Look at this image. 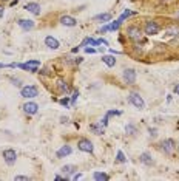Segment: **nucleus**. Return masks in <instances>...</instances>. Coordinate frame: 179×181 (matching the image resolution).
Here are the masks:
<instances>
[{
    "mask_svg": "<svg viewBox=\"0 0 179 181\" xmlns=\"http://www.w3.org/2000/svg\"><path fill=\"white\" fill-rule=\"evenodd\" d=\"M127 36L131 40H141L142 39V30L139 26H128L127 28Z\"/></svg>",
    "mask_w": 179,
    "mask_h": 181,
    "instance_id": "nucleus-1",
    "label": "nucleus"
},
{
    "mask_svg": "<svg viewBox=\"0 0 179 181\" xmlns=\"http://www.w3.org/2000/svg\"><path fill=\"white\" fill-rule=\"evenodd\" d=\"M130 102L136 107V109H139V110H142L144 107H145V102H144V99H142V96L139 94V93H131L130 94Z\"/></svg>",
    "mask_w": 179,
    "mask_h": 181,
    "instance_id": "nucleus-2",
    "label": "nucleus"
},
{
    "mask_svg": "<svg viewBox=\"0 0 179 181\" xmlns=\"http://www.w3.org/2000/svg\"><path fill=\"white\" fill-rule=\"evenodd\" d=\"M159 30H161V26H159L156 22H147V23H145V28H144V33L148 34V36H155V34L159 33Z\"/></svg>",
    "mask_w": 179,
    "mask_h": 181,
    "instance_id": "nucleus-3",
    "label": "nucleus"
},
{
    "mask_svg": "<svg viewBox=\"0 0 179 181\" xmlns=\"http://www.w3.org/2000/svg\"><path fill=\"white\" fill-rule=\"evenodd\" d=\"M37 94H39V90H37V87L34 85H26V87H23L22 88V96L23 98H36Z\"/></svg>",
    "mask_w": 179,
    "mask_h": 181,
    "instance_id": "nucleus-4",
    "label": "nucleus"
},
{
    "mask_svg": "<svg viewBox=\"0 0 179 181\" xmlns=\"http://www.w3.org/2000/svg\"><path fill=\"white\" fill-rule=\"evenodd\" d=\"M77 147H79V150H82V152H87V153H93V143L90 141V139H85V138H82L79 143H77Z\"/></svg>",
    "mask_w": 179,
    "mask_h": 181,
    "instance_id": "nucleus-5",
    "label": "nucleus"
},
{
    "mask_svg": "<svg viewBox=\"0 0 179 181\" xmlns=\"http://www.w3.org/2000/svg\"><path fill=\"white\" fill-rule=\"evenodd\" d=\"M19 67L23 68V70H28V71L36 73L37 68L40 67V62H39V60H28L26 64H19Z\"/></svg>",
    "mask_w": 179,
    "mask_h": 181,
    "instance_id": "nucleus-6",
    "label": "nucleus"
},
{
    "mask_svg": "<svg viewBox=\"0 0 179 181\" xmlns=\"http://www.w3.org/2000/svg\"><path fill=\"white\" fill-rule=\"evenodd\" d=\"M3 158H5L6 164L13 166V164L16 163V158H17V155H16V150H13V149H6V150L3 152Z\"/></svg>",
    "mask_w": 179,
    "mask_h": 181,
    "instance_id": "nucleus-7",
    "label": "nucleus"
},
{
    "mask_svg": "<svg viewBox=\"0 0 179 181\" xmlns=\"http://www.w3.org/2000/svg\"><path fill=\"white\" fill-rule=\"evenodd\" d=\"M124 81H125L128 85L134 84L136 82V71L133 68H127L125 71H124Z\"/></svg>",
    "mask_w": 179,
    "mask_h": 181,
    "instance_id": "nucleus-8",
    "label": "nucleus"
},
{
    "mask_svg": "<svg viewBox=\"0 0 179 181\" xmlns=\"http://www.w3.org/2000/svg\"><path fill=\"white\" fill-rule=\"evenodd\" d=\"M161 149L164 153H171L173 150H175V141L173 139H165V141H162L161 143Z\"/></svg>",
    "mask_w": 179,
    "mask_h": 181,
    "instance_id": "nucleus-9",
    "label": "nucleus"
},
{
    "mask_svg": "<svg viewBox=\"0 0 179 181\" xmlns=\"http://www.w3.org/2000/svg\"><path fill=\"white\" fill-rule=\"evenodd\" d=\"M25 9L28 11V13H31V14H34V16H39L40 14V5L39 3H34V2H30V3H26L25 5Z\"/></svg>",
    "mask_w": 179,
    "mask_h": 181,
    "instance_id": "nucleus-10",
    "label": "nucleus"
},
{
    "mask_svg": "<svg viewBox=\"0 0 179 181\" xmlns=\"http://www.w3.org/2000/svg\"><path fill=\"white\" fill-rule=\"evenodd\" d=\"M19 26L23 30V31H30V30H33L34 28V22L33 20H26V19H20L19 20Z\"/></svg>",
    "mask_w": 179,
    "mask_h": 181,
    "instance_id": "nucleus-11",
    "label": "nucleus"
},
{
    "mask_svg": "<svg viewBox=\"0 0 179 181\" xmlns=\"http://www.w3.org/2000/svg\"><path fill=\"white\" fill-rule=\"evenodd\" d=\"M37 110H39V105H37L36 102H26V104L23 105V111H25L26 115H36Z\"/></svg>",
    "mask_w": 179,
    "mask_h": 181,
    "instance_id": "nucleus-12",
    "label": "nucleus"
},
{
    "mask_svg": "<svg viewBox=\"0 0 179 181\" xmlns=\"http://www.w3.org/2000/svg\"><path fill=\"white\" fill-rule=\"evenodd\" d=\"M45 45L48 47V48H51V50H57L60 45H59V40L53 36H46L45 37Z\"/></svg>",
    "mask_w": 179,
    "mask_h": 181,
    "instance_id": "nucleus-13",
    "label": "nucleus"
},
{
    "mask_svg": "<svg viewBox=\"0 0 179 181\" xmlns=\"http://www.w3.org/2000/svg\"><path fill=\"white\" fill-rule=\"evenodd\" d=\"M60 23L65 25V26H76L77 20L74 17H71V16H62V17H60Z\"/></svg>",
    "mask_w": 179,
    "mask_h": 181,
    "instance_id": "nucleus-14",
    "label": "nucleus"
},
{
    "mask_svg": "<svg viewBox=\"0 0 179 181\" xmlns=\"http://www.w3.org/2000/svg\"><path fill=\"white\" fill-rule=\"evenodd\" d=\"M71 152H73V149L70 145H63V147H60V149L57 150V158H65V156H68Z\"/></svg>",
    "mask_w": 179,
    "mask_h": 181,
    "instance_id": "nucleus-15",
    "label": "nucleus"
},
{
    "mask_svg": "<svg viewBox=\"0 0 179 181\" xmlns=\"http://www.w3.org/2000/svg\"><path fill=\"white\" fill-rule=\"evenodd\" d=\"M139 160H141V163H144V164H145V166H151V164L155 163L150 153H142V155L139 156Z\"/></svg>",
    "mask_w": 179,
    "mask_h": 181,
    "instance_id": "nucleus-16",
    "label": "nucleus"
},
{
    "mask_svg": "<svg viewBox=\"0 0 179 181\" xmlns=\"http://www.w3.org/2000/svg\"><path fill=\"white\" fill-rule=\"evenodd\" d=\"M76 170H77V167H76V166H73V164H68V166H63V167H62V172H63V175H65V177H68V175L74 173Z\"/></svg>",
    "mask_w": 179,
    "mask_h": 181,
    "instance_id": "nucleus-17",
    "label": "nucleus"
},
{
    "mask_svg": "<svg viewBox=\"0 0 179 181\" xmlns=\"http://www.w3.org/2000/svg\"><path fill=\"white\" fill-rule=\"evenodd\" d=\"M90 130L94 132L96 135H102V133H104V126H102L100 122H99V124H91V126H90Z\"/></svg>",
    "mask_w": 179,
    "mask_h": 181,
    "instance_id": "nucleus-18",
    "label": "nucleus"
},
{
    "mask_svg": "<svg viewBox=\"0 0 179 181\" xmlns=\"http://www.w3.org/2000/svg\"><path fill=\"white\" fill-rule=\"evenodd\" d=\"M102 62L108 65V67H114L116 65V59H114V56H104L102 57Z\"/></svg>",
    "mask_w": 179,
    "mask_h": 181,
    "instance_id": "nucleus-19",
    "label": "nucleus"
},
{
    "mask_svg": "<svg viewBox=\"0 0 179 181\" xmlns=\"http://www.w3.org/2000/svg\"><path fill=\"white\" fill-rule=\"evenodd\" d=\"M167 34L168 36H179V25H170L167 28Z\"/></svg>",
    "mask_w": 179,
    "mask_h": 181,
    "instance_id": "nucleus-20",
    "label": "nucleus"
},
{
    "mask_svg": "<svg viewBox=\"0 0 179 181\" xmlns=\"http://www.w3.org/2000/svg\"><path fill=\"white\" fill-rule=\"evenodd\" d=\"M93 178L96 181H102V180H105L107 181L110 177H108L107 173H102V172H94V175H93Z\"/></svg>",
    "mask_w": 179,
    "mask_h": 181,
    "instance_id": "nucleus-21",
    "label": "nucleus"
},
{
    "mask_svg": "<svg viewBox=\"0 0 179 181\" xmlns=\"http://www.w3.org/2000/svg\"><path fill=\"white\" fill-rule=\"evenodd\" d=\"M96 20H102V22H110V20H111V14H108V13L99 14V16H96Z\"/></svg>",
    "mask_w": 179,
    "mask_h": 181,
    "instance_id": "nucleus-22",
    "label": "nucleus"
},
{
    "mask_svg": "<svg viewBox=\"0 0 179 181\" xmlns=\"http://www.w3.org/2000/svg\"><path fill=\"white\" fill-rule=\"evenodd\" d=\"M57 85H59V88H60V91H63V93H68V85H67V82H63V81H59L57 82Z\"/></svg>",
    "mask_w": 179,
    "mask_h": 181,
    "instance_id": "nucleus-23",
    "label": "nucleus"
},
{
    "mask_svg": "<svg viewBox=\"0 0 179 181\" xmlns=\"http://www.w3.org/2000/svg\"><path fill=\"white\" fill-rule=\"evenodd\" d=\"M125 132L128 135H134V133H136V127L133 126V124H128V126L125 127Z\"/></svg>",
    "mask_w": 179,
    "mask_h": 181,
    "instance_id": "nucleus-24",
    "label": "nucleus"
},
{
    "mask_svg": "<svg viewBox=\"0 0 179 181\" xmlns=\"http://www.w3.org/2000/svg\"><path fill=\"white\" fill-rule=\"evenodd\" d=\"M121 23H122L121 20H116V22H113V23L110 25V30H113V31H114V30H117V28L121 26Z\"/></svg>",
    "mask_w": 179,
    "mask_h": 181,
    "instance_id": "nucleus-25",
    "label": "nucleus"
},
{
    "mask_svg": "<svg viewBox=\"0 0 179 181\" xmlns=\"http://www.w3.org/2000/svg\"><path fill=\"white\" fill-rule=\"evenodd\" d=\"M117 161H119V163H125V161H127L125 155H124V153H122V152H121V150H119V152H117Z\"/></svg>",
    "mask_w": 179,
    "mask_h": 181,
    "instance_id": "nucleus-26",
    "label": "nucleus"
},
{
    "mask_svg": "<svg viewBox=\"0 0 179 181\" xmlns=\"http://www.w3.org/2000/svg\"><path fill=\"white\" fill-rule=\"evenodd\" d=\"M133 14H134V13H133V11H125V13H124V14H122V16H121V17H119V20H121V22H122V20H124V19L130 17V16H133Z\"/></svg>",
    "mask_w": 179,
    "mask_h": 181,
    "instance_id": "nucleus-27",
    "label": "nucleus"
},
{
    "mask_svg": "<svg viewBox=\"0 0 179 181\" xmlns=\"http://www.w3.org/2000/svg\"><path fill=\"white\" fill-rule=\"evenodd\" d=\"M148 133H150V136L155 138V136L158 135V130H156V128H148Z\"/></svg>",
    "mask_w": 179,
    "mask_h": 181,
    "instance_id": "nucleus-28",
    "label": "nucleus"
},
{
    "mask_svg": "<svg viewBox=\"0 0 179 181\" xmlns=\"http://www.w3.org/2000/svg\"><path fill=\"white\" fill-rule=\"evenodd\" d=\"M68 102H70V99H68V98H63V99H60V104H62V105H65V107L68 105Z\"/></svg>",
    "mask_w": 179,
    "mask_h": 181,
    "instance_id": "nucleus-29",
    "label": "nucleus"
},
{
    "mask_svg": "<svg viewBox=\"0 0 179 181\" xmlns=\"http://www.w3.org/2000/svg\"><path fill=\"white\" fill-rule=\"evenodd\" d=\"M11 82H13V85H16V87H20V81H19V79H14V77H11Z\"/></svg>",
    "mask_w": 179,
    "mask_h": 181,
    "instance_id": "nucleus-30",
    "label": "nucleus"
},
{
    "mask_svg": "<svg viewBox=\"0 0 179 181\" xmlns=\"http://www.w3.org/2000/svg\"><path fill=\"white\" fill-rule=\"evenodd\" d=\"M16 180L17 181H26V180H30L28 177H22V175H19V177H16Z\"/></svg>",
    "mask_w": 179,
    "mask_h": 181,
    "instance_id": "nucleus-31",
    "label": "nucleus"
},
{
    "mask_svg": "<svg viewBox=\"0 0 179 181\" xmlns=\"http://www.w3.org/2000/svg\"><path fill=\"white\" fill-rule=\"evenodd\" d=\"M85 51H87V53H91V54H93V53H96V50H94V48H85Z\"/></svg>",
    "mask_w": 179,
    "mask_h": 181,
    "instance_id": "nucleus-32",
    "label": "nucleus"
},
{
    "mask_svg": "<svg viewBox=\"0 0 179 181\" xmlns=\"http://www.w3.org/2000/svg\"><path fill=\"white\" fill-rule=\"evenodd\" d=\"M77 96H79V91H76V93H74V96H73V104H74V101L77 99Z\"/></svg>",
    "mask_w": 179,
    "mask_h": 181,
    "instance_id": "nucleus-33",
    "label": "nucleus"
},
{
    "mask_svg": "<svg viewBox=\"0 0 179 181\" xmlns=\"http://www.w3.org/2000/svg\"><path fill=\"white\" fill-rule=\"evenodd\" d=\"M175 93H176V94H179V84H176V85H175Z\"/></svg>",
    "mask_w": 179,
    "mask_h": 181,
    "instance_id": "nucleus-34",
    "label": "nucleus"
},
{
    "mask_svg": "<svg viewBox=\"0 0 179 181\" xmlns=\"http://www.w3.org/2000/svg\"><path fill=\"white\" fill-rule=\"evenodd\" d=\"M3 11H5V8H3V6H2V5H0V17H2V16H3Z\"/></svg>",
    "mask_w": 179,
    "mask_h": 181,
    "instance_id": "nucleus-35",
    "label": "nucleus"
},
{
    "mask_svg": "<svg viewBox=\"0 0 179 181\" xmlns=\"http://www.w3.org/2000/svg\"><path fill=\"white\" fill-rule=\"evenodd\" d=\"M60 121H62V122H67V121H68V118H65V116H62V118H60Z\"/></svg>",
    "mask_w": 179,
    "mask_h": 181,
    "instance_id": "nucleus-36",
    "label": "nucleus"
},
{
    "mask_svg": "<svg viewBox=\"0 0 179 181\" xmlns=\"http://www.w3.org/2000/svg\"><path fill=\"white\" fill-rule=\"evenodd\" d=\"M80 177H82V175H80V173H76V175H74V177H73V178H74V180H77V178H80Z\"/></svg>",
    "mask_w": 179,
    "mask_h": 181,
    "instance_id": "nucleus-37",
    "label": "nucleus"
},
{
    "mask_svg": "<svg viewBox=\"0 0 179 181\" xmlns=\"http://www.w3.org/2000/svg\"><path fill=\"white\" fill-rule=\"evenodd\" d=\"M19 0H13V2H11V5H13V6H14V5H16V3H17Z\"/></svg>",
    "mask_w": 179,
    "mask_h": 181,
    "instance_id": "nucleus-38",
    "label": "nucleus"
}]
</instances>
